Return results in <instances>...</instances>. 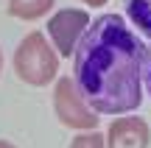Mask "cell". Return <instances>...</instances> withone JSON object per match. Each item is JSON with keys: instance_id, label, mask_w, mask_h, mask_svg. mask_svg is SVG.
<instances>
[{"instance_id": "3957f363", "label": "cell", "mask_w": 151, "mask_h": 148, "mask_svg": "<svg viewBox=\"0 0 151 148\" xmlns=\"http://www.w3.org/2000/svg\"><path fill=\"white\" fill-rule=\"evenodd\" d=\"M53 115L65 129L73 132H92L101 126V115L87 106L70 76H56L53 81Z\"/></svg>"}, {"instance_id": "8992f818", "label": "cell", "mask_w": 151, "mask_h": 148, "mask_svg": "<svg viewBox=\"0 0 151 148\" xmlns=\"http://www.w3.org/2000/svg\"><path fill=\"white\" fill-rule=\"evenodd\" d=\"M56 0H9V14L17 20H39V17L50 14Z\"/></svg>"}, {"instance_id": "52a82bcc", "label": "cell", "mask_w": 151, "mask_h": 148, "mask_svg": "<svg viewBox=\"0 0 151 148\" xmlns=\"http://www.w3.org/2000/svg\"><path fill=\"white\" fill-rule=\"evenodd\" d=\"M123 11L137 31L151 36V0H123Z\"/></svg>"}, {"instance_id": "9c48e42d", "label": "cell", "mask_w": 151, "mask_h": 148, "mask_svg": "<svg viewBox=\"0 0 151 148\" xmlns=\"http://www.w3.org/2000/svg\"><path fill=\"white\" fill-rule=\"evenodd\" d=\"M143 92L151 95V45H146L143 53Z\"/></svg>"}, {"instance_id": "277c9868", "label": "cell", "mask_w": 151, "mask_h": 148, "mask_svg": "<svg viewBox=\"0 0 151 148\" xmlns=\"http://www.w3.org/2000/svg\"><path fill=\"white\" fill-rule=\"evenodd\" d=\"M92 22L90 11L87 9H59L48 17V25H45V36H48L50 48L56 50L59 59H70L78 39L84 36L87 25Z\"/></svg>"}, {"instance_id": "30bf717a", "label": "cell", "mask_w": 151, "mask_h": 148, "mask_svg": "<svg viewBox=\"0 0 151 148\" xmlns=\"http://www.w3.org/2000/svg\"><path fill=\"white\" fill-rule=\"evenodd\" d=\"M81 3H84L87 9H104V6H106L109 0H81Z\"/></svg>"}, {"instance_id": "7c38bea8", "label": "cell", "mask_w": 151, "mask_h": 148, "mask_svg": "<svg viewBox=\"0 0 151 148\" xmlns=\"http://www.w3.org/2000/svg\"><path fill=\"white\" fill-rule=\"evenodd\" d=\"M0 76H3V48H0Z\"/></svg>"}, {"instance_id": "ba28073f", "label": "cell", "mask_w": 151, "mask_h": 148, "mask_svg": "<svg viewBox=\"0 0 151 148\" xmlns=\"http://www.w3.org/2000/svg\"><path fill=\"white\" fill-rule=\"evenodd\" d=\"M70 148H106L104 145V132L92 129V132H78L70 140Z\"/></svg>"}, {"instance_id": "5b68a950", "label": "cell", "mask_w": 151, "mask_h": 148, "mask_svg": "<svg viewBox=\"0 0 151 148\" xmlns=\"http://www.w3.org/2000/svg\"><path fill=\"white\" fill-rule=\"evenodd\" d=\"M106 148H148L151 145V126L146 117L134 115H118L104 132Z\"/></svg>"}, {"instance_id": "7a4b0ae2", "label": "cell", "mask_w": 151, "mask_h": 148, "mask_svg": "<svg viewBox=\"0 0 151 148\" xmlns=\"http://www.w3.org/2000/svg\"><path fill=\"white\" fill-rule=\"evenodd\" d=\"M59 56L50 48L45 31H31L20 39V45L14 48V56H11V64H14V73L22 84L28 87H48V84L56 81L59 76Z\"/></svg>"}, {"instance_id": "8fae6325", "label": "cell", "mask_w": 151, "mask_h": 148, "mask_svg": "<svg viewBox=\"0 0 151 148\" xmlns=\"http://www.w3.org/2000/svg\"><path fill=\"white\" fill-rule=\"evenodd\" d=\"M0 148H17V145L11 143V140H0Z\"/></svg>"}, {"instance_id": "6da1fadb", "label": "cell", "mask_w": 151, "mask_h": 148, "mask_svg": "<svg viewBox=\"0 0 151 148\" xmlns=\"http://www.w3.org/2000/svg\"><path fill=\"white\" fill-rule=\"evenodd\" d=\"M146 45L120 14H101L73 50V84L92 112L129 115L143 104Z\"/></svg>"}]
</instances>
